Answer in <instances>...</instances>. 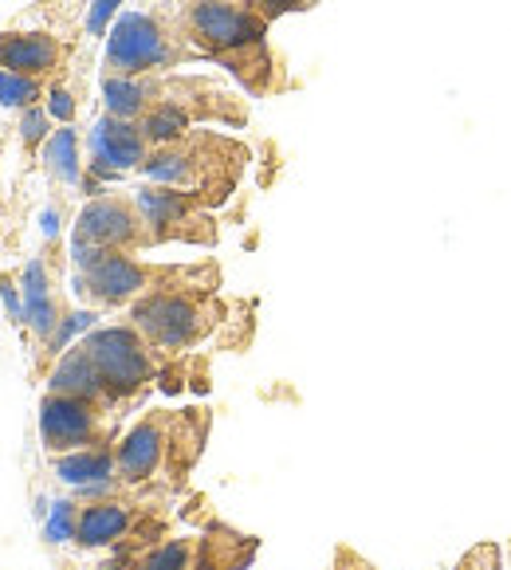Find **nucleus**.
<instances>
[{
	"label": "nucleus",
	"mask_w": 511,
	"mask_h": 570,
	"mask_svg": "<svg viewBox=\"0 0 511 570\" xmlns=\"http://www.w3.org/2000/svg\"><path fill=\"white\" fill-rule=\"evenodd\" d=\"M56 472L63 484H107L115 480V445H95V449H76V453L56 456Z\"/></svg>",
	"instance_id": "15"
},
{
	"label": "nucleus",
	"mask_w": 511,
	"mask_h": 570,
	"mask_svg": "<svg viewBox=\"0 0 511 570\" xmlns=\"http://www.w3.org/2000/svg\"><path fill=\"white\" fill-rule=\"evenodd\" d=\"M43 107H48V115L56 118L59 126H71V122H76V115H79L76 99H71V91L59 83V79H51V83H48V99H43Z\"/></svg>",
	"instance_id": "22"
},
{
	"label": "nucleus",
	"mask_w": 511,
	"mask_h": 570,
	"mask_svg": "<svg viewBox=\"0 0 511 570\" xmlns=\"http://www.w3.org/2000/svg\"><path fill=\"white\" fill-rule=\"evenodd\" d=\"M217 292H154L130 303V327L143 331V338L158 354H174L202 343L220 323Z\"/></svg>",
	"instance_id": "5"
},
{
	"label": "nucleus",
	"mask_w": 511,
	"mask_h": 570,
	"mask_svg": "<svg viewBox=\"0 0 511 570\" xmlns=\"http://www.w3.org/2000/svg\"><path fill=\"white\" fill-rule=\"evenodd\" d=\"M68 43L51 32H0V68L28 79H51L63 71Z\"/></svg>",
	"instance_id": "13"
},
{
	"label": "nucleus",
	"mask_w": 511,
	"mask_h": 570,
	"mask_svg": "<svg viewBox=\"0 0 511 570\" xmlns=\"http://www.w3.org/2000/svg\"><path fill=\"white\" fill-rule=\"evenodd\" d=\"M202 436H205V425L194 413H169V410L146 413V417L115 445V476L122 480V484H146V480L158 476L166 464H174V453L181 441H202Z\"/></svg>",
	"instance_id": "6"
},
{
	"label": "nucleus",
	"mask_w": 511,
	"mask_h": 570,
	"mask_svg": "<svg viewBox=\"0 0 511 570\" xmlns=\"http://www.w3.org/2000/svg\"><path fill=\"white\" fill-rule=\"evenodd\" d=\"M51 122H56V118L48 115V107H28V110H20V146H24V154H36L40 150V146H48V138L56 135V130H51Z\"/></svg>",
	"instance_id": "19"
},
{
	"label": "nucleus",
	"mask_w": 511,
	"mask_h": 570,
	"mask_svg": "<svg viewBox=\"0 0 511 570\" xmlns=\"http://www.w3.org/2000/svg\"><path fill=\"white\" fill-rule=\"evenodd\" d=\"M48 394L87 397V402H99V405H107V410H115V397L107 394V382H102L99 366L91 362L83 343L59 354L56 370H51V377H48Z\"/></svg>",
	"instance_id": "14"
},
{
	"label": "nucleus",
	"mask_w": 511,
	"mask_h": 570,
	"mask_svg": "<svg viewBox=\"0 0 511 570\" xmlns=\"http://www.w3.org/2000/svg\"><path fill=\"white\" fill-rule=\"evenodd\" d=\"M456 570H503L500 547H495V543H476L461 562H456Z\"/></svg>",
	"instance_id": "24"
},
{
	"label": "nucleus",
	"mask_w": 511,
	"mask_h": 570,
	"mask_svg": "<svg viewBox=\"0 0 511 570\" xmlns=\"http://www.w3.org/2000/svg\"><path fill=\"white\" fill-rule=\"evenodd\" d=\"M150 158V142H146L143 126L130 118L102 115L91 130V174L95 177H115L122 169H143Z\"/></svg>",
	"instance_id": "12"
},
{
	"label": "nucleus",
	"mask_w": 511,
	"mask_h": 570,
	"mask_svg": "<svg viewBox=\"0 0 511 570\" xmlns=\"http://www.w3.org/2000/svg\"><path fill=\"white\" fill-rule=\"evenodd\" d=\"M217 264H154L135 252H102L76 276V292L95 307H130L154 292H217Z\"/></svg>",
	"instance_id": "2"
},
{
	"label": "nucleus",
	"mask_w": 511,
	"mask_h": 570,
	"mask_svg": "<svg viewBox=\"0 0 511 570\" xmlns=\"http://www.w3.org/2000/svg\"><path fill=\"white\" fill-rule=\"evenodd\" d=\"M244 161H248V150L240 142L213 135V130H189L177 142L150 150V158L143 161V174L154 185L185 189V194L205 197L209 205H220L233 194Z\"/></svg>",
	"instance_id": "3"
},
{
	"label": "nucleus",
	"mask_w": 511,
	"mask_h": 570,
	"mask_svg": "<svg viewBox=\"0 0 511 570\" xmlns=\"http://www.w3.org/2000/svg\"><path fill=\"white\" fill-rule=\"evenodd\" d=\"M99 570H135V559H126V554H118V559H110V562H102Z\"/></svg>",
	"instance_id": "27"
},
{
	"label": "nucleus",
	"mask_w": 511,
	"mask_h": 570,
	"mask_svg": "<svg viewBox=\"0 0 511 570\" xmlns=\"http://www.w3.org/2000/svg\"><path fill=\"white\" fill-rule=\"evenodd\" d=\"M508 559H511V547H508Z\"/></svg>",
	"instance_id": "28"
},
{
	"label": "nucleus",
	"mask_w": 511,
	"mask_h": 570,
	"mask_svg": "<svg viewBox=\"0 0 511 570\" xmlns=\"http://www.w3.org/2000/svg\"><path fill=\"white\" fill-rule=\"evenodd\" d=\"M107 405L71 394H48L40 402V441L51 456L76 449L115 445V425L107 421Z\"/></svg>",
	"instance_id": "9"
},
{
	"label": "nucleus",
	"mask_w": 511,
	"mask_h": 570,
	"mask_svg": "<svg viewBox=\"0 0 511 570\" xmlns=\"http://www.w3.org/2000/svg\"><path fill=\"white\" fill-rule=\"evenodd\" d=\"M335 570H374V567H370L366 559H358V554L346 551V547H343V551H338V559H335Z\"/></svg>",
	"instance_id": "26"
},
{
	"label": "nucleus",
	"mask_w": 511,
	"mask_h": 570,
	"mask_svg": "<svg viewBox=\"0 0 511 570\" xmlns=\"http://www.w3.org/2000/svg\"><path fill=\"white\" fill-rule=\"evenodd\" d=\"M248 9H256L264 20H279V17H287V12H307V9H315L318 0H244Z\"/></svg>",
	"instance_id": "23"
},
{
	"label": "nucleus",
	"mask_w": 511,
	"mask_h": 570,
	"mask_svg": "<svg viewBox=\"0 0 511 570\" xmlns=\"http://www.w3.org/2000/svg\"><path fill=\"white\" fill-rule=\"evenodd\" d=\"M118 4H122V0H95L91 17H87V32H91V36H102V32H107V20L115 17Z\"/></svg>",
	"instance_id": "25"
},
{
	"label": "nucleus",
	"mask_w": 511,
	"mask_h": 570,
	"mask_svg": "<svg viewBox=\"0 0 511 570\" xmlns=\"http://www.w3.org/2000/svg\"><path fill=\"white\" fill-rule=\"evenodd\" d=\"M174 17L197 56L233 71L244 91L272 95L284 87V68L268 43L272 20L244 0H177Z\"/></svg>",
	"instance_id": "1"
},
{
	"label": "nucleus",
	"mask_w": 511,
	"mask_h": 570,
	"mask_svg": "<svg viewBox=\"0 0 511 570\" xmlns=\"http://www.w3.org/2000/svg\"><path fill=\"white\" fill-rule=\"evenodd\" d=\"M43 99H48V83L43 79H28L0 68V107L28 110V107H40Z\"/></svg>",
	"instance_id": "18"
},
{
	"label": "nucleus",
	"mask_w": 511,
	"mask_h": 570,
	"mask_svg": "<svg viewBox=\"0 0 511 570\" xmlns=\"http://www.w3.org/2000/svg\"><path fill=\"white\" fill-rule=\"evenodd\" d=\"M143 503L130 500V495H99V500L79 503V528L76 543L83 551H102V547H118L135 535L138 520H143Z\"/></svg>",
	"instance_id": "11"
},
{
	"label": "nucleus",
	"mask_w": 511,
	"mask_h": 570,
	"mask_svg": "<svg viewBox=\"0 0 511 570\" xmlns=\"http://www.w3.org/2000/svg\"><path fill=\"white\" fill-rule=\"evenodd\" d=\"M202 59L194 43L185 40L174 9H150V12H122L107 36L102 51V76L118 79H143L161 76L177 63Z\"/></svg>",
	"instance_id": "4"
},
{
	"label": "nucleus",
	"mask_w": 511,
	"mask_h": 570,
	"mask_svg": "<svg viewBox=\"0 0 511 570\" xmlns=\"http://www.w3.org/2000/svg\"><path fill=\"white\" fill-rule=\"evenodd\" d=\"M87 354L99 366L102 382H107V394L115 397V405L135 402L146 386L158 374V351L143 338V331L130 327V323H118V327H95L83 338Z\"/></svg>",
	"instance_id": "7"
},
{
	"label": "nucleus",
	"mask_w": 511,
	"mask_h": 570,
	"mask_svg": "<svg viewBox=\"0 0 511 570\" xmlns=\"http://www.w3.org/2000/svg\"><path fill=\"white\" fill-rule=\"evenodd\" d=\"M76 528H79V503L59 500L56 508H51L43 535H48V543H76Z\"/></svg>",
	"instance_id": "20"
},
{
	"label": "nucleus",
	"mask_w": 511,
	"mask_h": 570,
	"mask_svg": "<svg viewBox=\"0 0 511 570\" xmlns=\"http://www.w3.org/2000/svg\"><path fill=\"white\" fill-rule=\"evenodd\" d=\"M135 205L143 209L146 225L154 233V244L185 240V244H217V220H213V205L197 194L185 189H169V185H138Z\"/></svg>",
	"instance_id": "8"
},
{
	"label": "nucleus",
	"mask_w": 511,
	"mask_h": 570,
	"mask_svg": "<svg viewBox=\"0 0 511 570\" xmlns=\"http://www.w3.org/2000/svg\"><path fill=\"white\" fill-rule=\"evenodd\" d=\"M71 240H83L102 252H135V256L146 248H158L143 209L135 205V194L91 197V202L79 209Z\"/></svg>",
	"instance_id": "10"
},
{
	"label": "nucleus",
	"mask_w": 511,
	"mask_h": 570,
	"mask_svg": "<svg viewBox=\"0 0 511 570\" xmlns=\"http://www.w3.org/2000/svg\"><path fill=\"white\" fill-rule=\"evenodd\" d=\"M43 161H48V174L59 177L68 185H83V161H79V135L76 126H59L56 135L43 146Z\"/></svg>",
	"instance_id": "16"
},
{
	"label": "nucleus",
	"mask_w": 511,
	"mask_h": 570,
	"mask_svg": "<svg viewBox=\"0 0 511 570\" xmlns=\"http://www.w3.org/2000/svg\"><path fill=\"white\" fill-rule=\"evenodd\" d=\"M197 554H202L197 539H166L138 554L135 570H197Z\"/></svg>",
	"instance_id": "17"
},
{
	"label": "nucleus",
	"mask_w": 511,
	"mask_h": 570,
	"mask_svg": "<svg viewBox=\"0 0 511 570\" xmlns=\"http://www.w3.org/2000/svg\"><path fill=\"white\" fill-rule=\"evenodd\" d=\"M95 311H68L63 315V323H59V331H56V338H51V346H48V354H63L68 351V343L79 335V331H87V327H95Z\"/></svg>",
	"instance_id": "21"
}]
</instances>
